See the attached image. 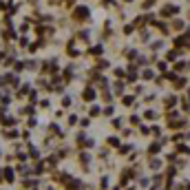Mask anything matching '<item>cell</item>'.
I'll list each match as a JSON object with an SVG mask.
<instances>
[{
	"mask_svg": "<svg viewBox=\"0 0 190 190\" xmlns=\"http://www.w3.org/2000/svg\"><path fill=\"white\" fill-rule=\"evenodd\" d=\"M126 2H128V0H126Z\"/></svg>",
	"mask_w": 190,
	"mask_h": 190,
	"instance_id": "6da1fadb",
	"label": "cell"
}]
</instances>
